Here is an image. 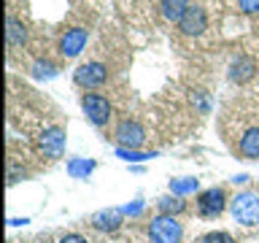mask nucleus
Listing matches in <instances>:
<instances>
[{
  "instance_id": "7",
  "label": "nucleus",
  "mask_w": 259,
  "mask_h": 243,
  "mask_svg": "<svg viewBox=\"0 0 259 243\" xmlns=\"http://www.w3.org/2000/svg\"><path fill=\"white\" fill-rule=\"evenodd\" d=\"M178 27H181L184 35H202L205 27H208L205 8H202L200 3H189L186 11H184V16H181V22H178Z\"/></svg>"
},
{
  "instance_id": "8",
  "label": "nucleus",
  "mask_w": 259,
  "mask_h": 243,
  "mask_svg": "<svg viewBox=\"0 0 259 243\" xmlns=\"http://www.w3.org/2000/svg\"><path fill=\"white\" fill-rule=\"evenodd\" d=\"M38 149L49 159H60L65 151V130L62 127H49L38 135Z\"/></svg>"
},
{
  "instance_id": "12",
  "label": "nucleus",
  "mask_w": 259,
  "mask_h": 243,
  "mask_svg": "<svg viewBox=\"0 0 259 243\" xmlns=\"http://www.w3.org/2000/svg\"><path fill=\"white\" fill-rule=\"evenodd\" d=\"M238 151L243 159H259V127H248L238 141Z\"/></svg>"
},
{
  "instance_id": "2",
  "label": "nucleus",
  "mask_w": 259,
  "mask_h": 243,
  "mask_svg": "<svg viewBox=\"0 0 259 243\" xmlns=\"http://www.w3.org/2000/svg\"><path fill=\"white\" fill-rule=\"evenodd\" d=\"M149 238H151V243H181L184 227H181V222H176V216L159 214L149 224Z\"/></svg>"
},
{
  "instance_id": "14",
  "label": "nucleus",
  "mask_w": 259,
  "mask_h": 243,
  "mask_svg": "<svg viewBox=\"0 0 259 243\" xmlns=\"http://www.w3.org/2000/svg\"><path fill=\"white\" fill-rule=\"evenodd\" d=\"M24 38H27V30H24V24L16 19V16H8V27H6V40H8V46H22Z\"/></svg>"
},
{
  "instance_id": "20",
  "label": "nucleus",
  "mask_w": 259,
  "mask_h": 243,
  "mask_svg": "<svg viewBox=\"0 0 259 243\" xmlns=\"http://www.w3.org/2000/svg\"><path fill=\"white\" fill-rule=\"evenodd\" d=\"M32 70H35V76H54L57 68L52 62H44V60H38L35 65H32Z\"/></svg>"
},
{
  "instance_id": "9",
  "label": "nucleus",
  "mask_w": 259,
  "mask_h": 243,
  "mask_svg": "<svg viewBox=\"0 0 259 243\" xmlns=\"http://www.w3.org/2000/svg\"><path fill=\"white\" fill-rule=\"evenodd\" d=\"M87 38H89V32L84 27H70V30H65V35L60 38V52L62 57H78L81 52H84V46H87Z\"/></svg>"
},
{
  "instance_id": "6",
  "label": "nucleus",
  "mask_w": 259,
  "mask_h": 243,
  "mask_svg": "<svg viewBox=\"0 0 259 243\" xmlns=\"http://www.w3.org/2000/svg\"><path fill=\"white\" fill-rule=\"evenodd\" d=\"M73 81L84 89H97L108 81V68H105L103 62H84L76 68V73H73Z\"/></svg>"
},
{
  "instance_id": "16",
  "label": "nucleus",
  "mask_w": 259,
  "mask_h": 243,
  "mask_svg": "<svg viewBox=\"0 0 259 243\" xmlns=\"http://www.w3.org/2000/svg\"><path fill=\"white\" fill-rule=\"evenodd\" d=\"M95 170V159H87V157H78V159H70L68 162V173L70 178H87L89 173Z\"/></svg>"
},
{
  "instance_id": "17",
  "label": "nucleus",
  "mask_w": 259,
  "mask_h": 243,
  "mask_svg": "<svg viewBox=\"0 0 259 243\" xmlns=\"http://www.w3.org/2000/svg\"><path fill=\"white\" fill-rule=\"evenodd\" d=\"M197 189H200L197 178H173V181H170V192L178 194V197H184V194H194Z\"/></svg>"
},
{
  "instance_id": "22",
  "label": "nucleus",
  "mask_w": 259,
  "mask_h": 243,
  "mask_svg": "<svg viewBox=\"0 0 259 243\" xmlns=\"http://www.w3.org/2000/svg\"><path fill=\"white\" fill-rule=\"evenodd\" d=\"M121 211H124V214H127V216H138V214H141V211H143V200H135V202H127V206H124V208H121Z\"/></svg>"
},
{
  "instance_id": "23",
  "label": "nucleus",
  "mask_w": 259,
  "mask_h": 243,
  "mask_svg": "<svg viewBox=\"0 0 259 243\" xmlns=\"http://www.w3.org/2000/svg\"><path fill=\"white\" fill-rule=\"evenodd\" d=\"M60 243H89L84 235H78V232H68V235H62Z\"/></svg>"
},
{
  "instance_id": "4",
  "label": "nucleus",
  "mask_w": 259,
  "mask_h": 243,
  "mask_svg": "<svg viewBox=\"0 0 259 243\" xmlns=\"http://www.w3.org/2000/svg\"><path fill=\"white\" fill-rule=\"evenodd\" d=\"M230 206V200H227V194L222 186H210V189L200 192L197 194V214L202 219H216L224 214V208Z\"/></svg>"
},
{
  "instance_id": "13",
  "label": "nucleus",
  "mask_w": 259,
  "mask_h": 243,
  "mask_svg": "<svg viewBox=\"0 0 259 243\" xmlns=\"http://www.w3.org/2000/svg\"><path fill=\"white\" fill-rule=\"evenodd\" d=\"M186 6H189V0H162L159 8H162V16H165L167 22H181V16L186 11Z\"/></svg>"
},
{
  "instance_id": "19",
  "label": "nucleus",
  "mask_w": 259,
  "mask_h": 243,
  "mask_svg": "<svg viewBox=\"0 0 259 243\" xmlns=\"http://www.w3.org/2000/svg\"><path fill=\"white\" fill-rule=\"evenodd\" d=\"M200 243H235V238L230 232H208L200 238Z\"/></svg>"
},
{
  "instance_id": "3",
  "label": "nucleus",
  "mask_w": 259,
  "mask_h": 243,
  "mask_svg": "<svg viewBox=\"0 0 259 243\" xmlns=\"http://www.w3.org/2000/svg\"><path fill=\"white\" fill-rule=\"evenodd\" d=\"M81 108H84L87 119L92 122L95 127H105L111 122V103L105 95H97V92H87L81 97Z\"/></svg>"
},
{
  "instance_id": "21",
  "label": "nucleus",
  "mask_w": 259,
  "mask_h": 243,
  "mask_svg": "<svg viewBox=\"0 0 259 243\" xmlns=\"http://www.w3.org/2000/svg\"><path fill=\"white\" fill-rule=\"evenodd\" d=\"M243 14H259V0H238Z\"/></svg>"
},
{
  "instance_id": "5",
  "label": "nucleus",
  "mask_w": 259,
  "mask_h": 243,
  "mask_svg": "<svg viewBox=\"0 0 259 243\" xmlns=\"http://www.w3.org/2000/svg\"><path fill=\"white\" fill-rule=\"evenodd\" d=\"M113 138H116L119 149H141L146 143V130H143L141 122H135V119H121Z\"/></svg>"
},
{
  "instance_id": "18",
  "label": "nucleus",
  "mask_w": 259,
  "mask_h": 243,
  "mask_svg": "<svg viewBox=\"0 0 259 243\" xmlns=\"http://www.w3.org/2000/svg\"><path fill=\"white\" fill-rule=\"evenodd\" d=\"M116 157L124 159V162H146V159H154L157 151H138V149H116Z\"/></svg>"
},
{
  "instance_id": "24",
  "label": "nucleus",
  "mask_w": 259,
  "mask_h": 243,
  "mask_svg": "<svg viewBox=\"0 0 259 243\" xmlns=\"http://www.w3.org/2000/svg\"><path fill=\"white\" fill-rule=\"evenodd\" d=\"M246 181H248V176H246V173H240V176H235V178H232V184H246Z\"/></svg>"
},
{
  "instance_id": "11",
  "label": "nucleus",
  "mask_w": 259,
  "mask_h": 243,
  "mask_svg": "<svg viewBox=\"0 0 259 243\" xmlns=\"http://www.w3.org/2000/svg\"><path fill=\"white\" fill-rule=\"evenodd\" d=\"M256 70H259L256 60H254V57H246V54L235 57V60L230 62V78L238 81V84H243V81H248V78H254Z\"/></svg>"
},
{
  "instance_id": "1",
  "label": "nucleus",
  "mask_w": 259,
  "mask_h": 243,
  "mask_svg": "<svg viewBox=\"0 0 259 243\" xmlns=\"http://www.w3.org/2000/svg\"><path fill=\"white\" fill-rule=\"evenodd\" d=\"M230 214L238 224L254 227L259 224V194L254 192H238L230 200Z\"/></svg>"
},
{
  "instance_id": "10",
  "label": "nucleus",
  "mask_w": 259,
  "mask_h": 243,
  "mask_svg": "<svg viewBox=\"0 0 259 243\" xmlns=\"http://www.w3.org/2000/svg\"><path fill=\"white\" fill-rule=\"evenodd\" d=\"M89 222H92V227L97 232H116L121 227V222H124V211L121 208H103Z\"/></svg>"
},
{
  "instance_id": "15",
  "label": "nucleus",
  "mask_w": 259,
  "mask_h": 243,
  "mask_svg": "<svg viewBox=\"0 0 259 243\" xmlns=\"http://www.w3.org/2000/svg\"><path fill=\"white\" fill-rule=\"evenodd\" d=\"M157 208H159V214H165V216H176L186 208V202H184V197H178V194H170V197L157 200Z\"/></svg>"
}]
</instances>
